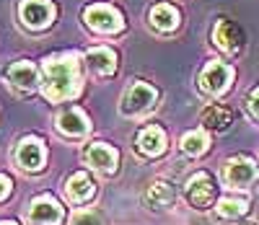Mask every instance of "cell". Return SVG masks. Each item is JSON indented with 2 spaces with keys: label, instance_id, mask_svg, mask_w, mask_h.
Segmentation results:
<instances>
[{
  "label": "cell",
  "instance_id": "1",
  "mask_svg": "<svg viewBox=\"0 0 259 225\" xmlns=\"http://www.w3.org/2000/svg\"><path fill=\"white\" fill-rule=\"evenodd\" d=\"M78 91V57L57 55L45 62V96L50 101H65Z\"/></svg>",
  "mask_w": 259,
  "mask_h": 225
},
{
  "label": "cell",
  "instance_id": "2",
  "mask_svg": "<svg viewBox=\"0 0 259 225\" xmlns=\"http://www.w3.org/2000/svg\"><path fill=\"white\" fill-rule=\"evenodd\" d=\"M158 94H156V88L153 85H148L143 80L133 83L124 91V99H122V114H140V111L150 109L156 104Z\"/></svg>",
  "mask_w": 259,
  "mask_h": 225
},
{
  "label": "cell",
  "instance_id": "3",
  "mask_svg": "<svg viewBox=\"0 0 259 225\" xmlns=\"http://www.w3.org/2000/svg\"><path fill=\"white\" fill-rule=\"evenodd\" d=\"M83 18L94 31H101V34H114L124 26L119 11L112 6H91V8H85Z\"/></svg>",
  "mask_w": 259,
  "mask_h": 225
},
{
  "label": "cell",
  "instance_id": "4",
  "mask_svg": "<svg viewBox=\"0 0 259 225\" xmlns=\"http://www.w3.org/2000/svg\"><path fill=\"white\" fill-rule=\"evenodd\" d=\"M55 18V6L50 0H21V21L29 29H45Z\"/></svg>",
  "mask_w": 259,
  "mask_h": 225
},
{
  "label": "cell",
  "instance_id": "5",
  "mask_svg": "<svg viewBox=\"0 0 259 225\" xmlns=\"http://www.w3.org/2000/svg\"><path fill=\"white\" fill-rule=\"evenodd\" d=\"M187 199H189V205L192 207H210L212 205V199H215V182L207 176V173H194L189 182H187Z\"/></svg>",
  "mask_w": 259,
  "mask_h": 225
},
{
  "label": "cell",
  "instance_id": "6",
  "mask_svg": "<svg viewBox=\"0 0 259 225\" xmlns=\"http://www.w3.org/2000/svg\"><path fill=\"white\" fill-rule=\"evenodd\" d=\"M231 78H233V70H231L226 62H210L205 70H202V75H200V85H202L205 94L218 96V94H223L226 88H228Z\"/></svg>",
  "mask_w": 259,
  "mask_h": 225
},
{
  "label": "cell",
  "instance_id": "7",
  "mask_svg": "<svg viewBox=\"0 0 259 225\" xmlns=\"http://www.w3.org/2000/svg\"><path fill=\"white\" fill-rule=\"evenodd\" d=\"M29 220L36 222V225H57L62 220V207L57 205V202L47 194H41L31 202L29 207Z\"/></svg>",
  "mask_w": 259,
  "mask_h": 225
},
{
  "label": "cell",
  "instance_id": "8",
  "mask_svg": "<svg viewBox=\"0 0 259 225\" xmlns=\"http://www.w3.org/2000/svg\"><path fill=\"white\" fill-rule=\"evenodd\" d=\"M256 176H259V168L249 158H231L226 163V182L231 187H249L251 182H256Z\"/></svg>",
  "mask_w": 259,
  "mask_h": 225
},
{
  "label": "cell",
  "instance_id": "9",
  "mask_svg": "<svg viewBox=\"0 0 259 225\" xmlns=\"http://www.w3.org/2000/svg\"><path fill=\"white\" fill-rule=\"evenodd\" d=\"M16 161L21 168L26 171H39L41 163H45V145H41L36 138H26L21 140L16 148Z\"/></svg>",
  "mask_w": 259,
  "mask_h": 225
},
{
  "label": "cell",
  "instance_id": "10",
  "mask_svg": "<svg viewBox=\"0 0 259 225\" xmlns=\"http://www.w3.org/2000/svg\"><path fill=\"white\" fill-rule=\"evenodd\" d=\"M117 161H119V155L112 145H106V143H94L89 150H85V163L94 166L96 171H104V173H112L117 168Z\"/></svg>",
  "mask_w": 259,
  "mask_h": 225
},
{
  "label": "cell",
  "instance_id": "11",
  "mask_svg": "<svg viewBox=\"0 0 259 225\" xmlns=\"http://www.w3.org/2000/svg\"><path fill=\"white\" fill-rule=\"evenodd\" d=\"M57 129L62 134H68V138H80V134H85L91 129V124L80 109H68L57 117Z\"/></svg>",
  "mask_w": 259,
  "mask_h": 225
},
{
  "label": "cell",
  "instance_id": "12",
  "mask_svg": "<svg viewBox=\"0 0 259 225\" xmlns=\"http://www.w3.org/2000/svg\"><path fill=\"white\" fill-rule=\"evenodd\" d=\"M212 39L228 55H236L241 50V31L236 29L231 21H218V26H215V31H212Z\"/></svg>",
  "mask_w": 259,
  "mask_h": 225
},
{
  "label": "cell",
  "instance_id": "13",
  "mask_svg": "<svg viewBox=\"0 0 259 225\" xmlns=\"http://www.w3.org/2000/svg\"><path fill=\"white\" fill-rule=\"evenodd\" d=\"M85 62H89V67L96 75H112L117 67V55L109 47H96V50H89Z\"/></svg>",
  "mask_w": 259,
  "mask_h": 225
},
{
  "label": "cell",
  "instance_id": "14",
  "mask_svg": "<svg viewBox=\"0 0 259 225\" xmlns=\"http://www.w3.org/2000/svg\"><path fill=\"white\" fill-rule=\"evenodd\" d=\"M166 148V134L161 127H145L138 134V150L143 155H161Z\"/></svg>",
  "mask_w": 259,
  "mask_h": 225
},
{
  "label": "cell",
  "instance_id": "15",
  "mask_svg": "<svg viewBox=\"0 0 259 225\" xmlns=\"http://www.w3.org/2000/svg\"><path fill=\"white\" fill-rule=\"evenodd\" d=\"M150 24H153L158 31H174L179 26V11L168 3H161L150 11Z\"/></svg>",
  "mask_w": 259,
  "mask_h": 225
},
{
  "label": "cell",
  "instance_id": "16",
  "mask_svg": "<svg viewBox=\"0 0 259 225\" xmlns=\"http://www.w3.org/2000/svg\"><path fill=\"white\" fill-rule=\"evenodd\" d=\"M145 199H148V205H150V207L163 210V207H168V205H174L177 192H174V187L166 184V182H156V184H150V187H148Z\"/></svg>",
  "mask_w": 259,
  "mask_h": 225
},
{
  "label": "cell",
  "instance_id": "17",
  "mask_svg": "<svg viewBox=\"0 0 259 225\" xmlns=\"http://www.w3.org/2000/svg\"><path fill=\"white\" fill-rule=\"evenodd\" d=\"M8 80L21 91H31L36 83V67L31 62H16L8 70Z\"/></svg>",
  "mask_w": 259,
  "mask_h": 225
},
{
  "label": "cell",
  "instance_id": "18",
  "mask_svg": "<svg viewBox=\"0 0 259 225\" xmlns=\"http://www.w3.org/2000/svg\"><path fill=\"white\" fill-rule=\"evenodd\" d=\"M94 189H96V184H94V178L89 173H75L68 182V197L73 202H85L94 194Z\"/></svg>",
  "mask_w": 259,
  "mask_h": 225
},
{
  "label": "cell",
  "instance_id": "19",
  "mask_svg": "<svg viewBox=\"0 0 259 225\" xmlns=\"http://www.w3.org/2000/svg\"><path fill=\"white\" fill-rule=\"evenodd\" d=\"M202 124L210 127V129L223 132V129H228V124H231V111L223 109V106H207L205 114H202Z\"/></svg>",
  "mask_w": 259,
  "mask_h": 225
},
{
  "label": "cell",
  "instance_id": "20",
  "mask_svg": "<svg viewBox=\"0 0 259 225\" xmlns=\"http://www.w3.org/2000/svg\"><path fill=\"white\" fill-rule=\"evenodd\" d=\"M182 150L187 155H202L207 150V134L200 132V129H194V132H187L184 138H182Z\"/></svg>",
  "mask_w": 259,
  "mask_h": 225
},
{
  "label": "cell",
  "instance_id": "21",
  "mask_svg": "<svg viewBox=\"0 0 259 225\" xmlns=\"http://www.w3.org/2000/svg\"><path fill=\"white\" fill-rule=\"evenodd\" d=\"M249 210V202L246 199H221L218 202V215L221 217H241Z\"/></svg>",
  "mask_w": 259,
  "mask_h": 225
},
{
  "label": "cell",
  "instance_id": "22",
  "mask_svg": "<svg viewBox=\"0 0 259 225\" xmlns=\"http://www.w3.org/2000/svg\"><path fill=\"white\" fill-rule=\"evenodd\" d=\"M70 225H101V220H99L94 212H78Z\"/></svg>",
  "mask_w": 259,
  "mask_h": 225
},
{
  "label": "cell",
  "instance_id": "23",
  "mask_svg": "<svg viewBox=\"0 0 259 225\" xmlns=\"http://www.w3.org/2000/svg\"><path fill=\"white\" fill-rule=\"evenodd\" d=\"M249 109H251L254 117H259V88H254L251 96H249Z\"/></svg>",
  "mask_w": 259,
  "mask_h": 225
},
{
  "label": "cell",
  "instance_id": "24",
  "mask_svg": "<svg viewBox=\"0 0 259 225\" xmlns=\"http://www.w3.org/2000/svg\"><path fill=\"white\" fill-rule=\"evenodd\" d=\"M11 194V178L0 173V199H6Z\"/></svg>",
  "mask_w": 259,
  "mask_h": 225
},
{
  "label": "cell",
  "instance_id": "25",
  "mask_svg": "<svg viewBox=\"0 0 259 225\" xmlns=\"http://www.w3.org/2000/svg\"><path fill=\"white\" fill-rule=\"evenodd\" d=\"M0 225H16V222H0Z\"/></svg>",
  "mask_w": 259,
  "mask_h": 225
},
{
  "label": "cell",
  "instance_id": "26",
  "mask_svg": "<svg viewBox=\"0 0 259 225\" xmlns=\"http://www.w3.org/2000/svg\"><path fill=\"white\" fill-rule=\"evenodd\" d=\"M251 225H259V222H251Z\"/></svg>",
  "mask_w": 259,
  "mask_h": 225
}]
</instances>
